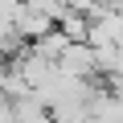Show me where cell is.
I'll return each mask as SVG.
<instances>
[{
	"instance_id": "cell-1",
	"label": "cell",
	"mask_w": 123,
	"mask_h": 123,
	"mask_svg": "<svg viewBox=\"0 0 123 123\" xmlns=\"http://www.w3.org/2000/svg\"><path fill=\"white\" fill-rule=\"evenodd\" d=\"M12 115H17V123H53V111H49L37 94L17 98V103H12Z\"/></svg>"
}]
</instances>
